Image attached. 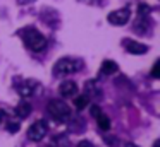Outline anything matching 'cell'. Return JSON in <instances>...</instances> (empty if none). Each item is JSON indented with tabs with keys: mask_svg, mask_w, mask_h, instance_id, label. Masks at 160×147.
I'll return each mask as SVG.
<instances>
[{
	"mask_svg": "<svg viewBox=\"0 0 160 147\" xmlns=\"http://www.w3.org/2000/svg\"><path fill=\"white\" fill-rule=\"evenodd\" d=\"M21 34H22V39H24L26 46H28L31 51L40 53V51H43V50L47 48V44H48L47 38L43 36L40 31L33 29V27H28V29L21 31Z\"/></svg>",
	"mask_w": 160,
	"mask_h": 147,
	"instance_id": "6da1fadb",
	"label": "cell"
},
{
	"mask_svg": "<svg viewBox=\"0 0 160 147\" xmlns=\"http://www.w3.org/2000/svg\"><path fill=\"white\" fill-rule=\"evenodd\" d=\"M83 67L79 60L76 58H60L57 60V63L53 65V75L55 77H62V75H71L74 72H78Z\"/></svg>",
	"mask_w": 160,
	"mask_h": 147,
	"instance_id": "7a4b0ae2",
	"label": "cell"
},
{
	"mask_svg": "<svg viewBox=\"0 0 160 147\" xmlns=\"http://www.w3.org/2000/svg\"><path fill=\"white\" fill-rule=\"evenodd\" d=\"M50 116L57 122H67L71 118V108L67 106L66 101H60V99H52L47 106Z\"/></svg>",
	"mask_w": 160,
	"mask_h": 147,
	"instance_id": "3957f363",
	"label": "cell"
},
{
	"mask_svg": "<svg viewBox=\"0 0 160 147\" xmlns=\"http://www.w3.org/2000/svg\"><path fill=\"white\" fill-rule=\"evenodd\" d=\"M107 19H108V22H110L112 26H124V24H128L129 19H131V10H129L128 7L112 10V12L107 16Z\"/></svg>",
	"mask_w": 160,
	"mask_h": 147,
	"instance_id": "277c9868",
	"label": "cell"
},
{
	"mask_svg": "<svg viewBox=\"0 0 160 147\" xmlns=\"http://www.w3.org/2000/svg\"><path fill=\"white\" fill-rule=\"evenodd\" d=\"M47 135V122L45 120H36L35 123H31V126L28 128V139L29 140H42Z\"/></svg>",
	"mask_w": 160,
	"mask_h": 147,
	"instance_id": "5b68a950",
	"label": "cell"
},
{
	"mask_svg": "<svg viewBox=\"0 0 160 147\" xmlns=\"http://www.w3.org/2000/svg\"><path fill=\"white\" fill-rule=\"evenodd\" d=\"M124 46H126V51L128 53H132V55H143L148 51V46L143 43H138V41H129V39H124Z\"/></svg>",
	"mask_w": 160,
	"mask_h": 147,
	"instance_id": "8992f818",
	"label": "cell"
},
{
	"mask_svg": "<svg viewBox=\"0 0 160 147\" xmlns=\"http://www.w3.org/2000/svg\"><path fill=\"white\" fill-rule=\"evenodd\" d=\"M36 82L35 80H22L21 84H19V87H18V92L22 96V98H29V96H33L35 94V91H36Z\"/></svg>",
	"mask_w": 160,
	"mask_h": 147,
	"instance_id": "52a82bcc",
	"label": "cell"
},
{
	"mask_svg": "<svg viewBox=\"0 0 160 147\" xmlns=\"http://www.w3.org/2000/svg\"><path fill=\"white\" fill-rule=\"evenodd\" d=\"M60 94L64 96V98H74V96L78 94V84L72 80H66L60 84Z\"/></svg>",
	"mask_w": 160,
	"mask_h": 147,
	"instance_id": "ba28073f",
	"label": "cell"
},
{
	"mask_svg": "<svg viewBox=\"0 0 160 147\" xmlns=\"http://www.w3.org/2000/svg\"><path fill=\"white\" fill-rule=\"evenodd\" d=\"M119 72V65L115 63V62L112 60H105L103 63H102V68H100V74L103 75H114Z\"/></svg>",
	"mask_w": 160,
	"mask_h": 147,
	"instance_id": "9c48e42d",
	"label": "cell"
},
{
	"mask_svg": "<svg viewBox=\"0 0 160 147\" xmlns=\"http://www.w3.org/2000/svg\"><path fill=\"white\" fill-rule=\"evenodd\" d=\"M16 115L19 116V118H28L29 115H31V104H29L28 101H21L18 106H16Z\"/></svg>",
	"mask_w": 160,
	"mask_h": 147,
	"instance_id": "30bf717a",
	"label": "cell"
},
{
	"mask_svg": "<svg viewBox=\"0 0 160 147\" xmlns=\"http://www.w3.org/2000/svg\"><path fill=\"white\" fill-rule=\"evenodd\" d=\"M97 123H98V128L103 130V132H107L108 128H110V120H108V116L105 115V113H100V115L97 116Z\"/></svg>",
	"mask_w": 160,
	"mask_h": 147,
	"instance_id": "8fae6325",
	"label": "cell"
},
{
	"mask_svg": "<svg viewBox=\"0 0 160 147\" xmlns=\"http://www.w3.org/2000/svg\"><path fill=\"white\" fill-rule=\"evenodd\" d=\"M88 103H90L88 94H81V96H78V98H74V106H76L78 109H84L88 106Z\"/></svg>",
	"mask_w": 160,
	"mask_h": 147,
	"instance_id": "7c38bea8",
	"label": "cell"
},
{
	"mask_svg": "<svg viewBox=\"0 0 160 147\" xmlns=\"http://www.w3.org/2000/svg\"><path fill=\"white\" fill-rule=\"evenodd\" d=\"M138 12H139V17H145L146 14H150V7H146V3H139Z\"/></svg>",
	"mask_w": 160,
	"mask_h": 147,
	"instance_id": "4fadbf2b",
	"label": "cell"
},
{
	"mask_svg": "<svg viewBox=\"0 0 160 147\" xmlns=\"http://www.w3.org/2000/svg\"><path fill=\"white\" fill-rule=\"evenodd\" d=\"M158 68H160V62L157 60V62H155V65H153V68H152V77H153V79H158V77H160Z\"/></svg>",
	"mask_w": 160,
	"mask_h": 147,
	"instance_id": "5bb4252c",
	"label": "cell"
},
{
	"mask_svg": "<svg viewBox=\"0 0 160 147\" xmlns=\"http://www.w3.org/2000/svg\"><path fill=\"white\" fill-rule=\"evenodd\" d=\"M90 111H91V116H93V118H97V116L102 113V109H100V106L93 104V106H91V109H90Z\"/></svg>",
	"mask_w": 160,
	"mask_h": 147,
	"instance_id": "9a60e30c",
	"label": "cell"
},
{
	"mask_svg": "<svg viewBox=\"0 0 160 147\" xmlns=\"http://www.w3.org/2000/svg\"><path fill=\"white\" fill-rule=\"evenodd\" d=\"M7 130H11L12 133H16V132L19 130V125H18V123H9V125H7Z\"/></svg>",
	"mask_w": 160,
	"mask_h": 147,
	"instance_id": "2e32d148",
	"label": "cell"
},
{
	"mask_svg": "<svg viewBox=\"0 0 160 147\" xmlns=\"http://www.w3.org/2000/svg\"><path fill=\"white\" fill-rule=\"evenodd\" d=\"M76 147H95V145H93V144L90 142V140H81V142L78 144Z\"/></svg>",
	"mask_w": 160,
	"mask_h": 147,
	"instance_id": "e0dca14e",
	"label": "cell"
},
{
	"mask_svg": "<svg viewBox=\"0 0 160 147\" xmlns=\"http://www.w3.org/2000/svg\"><path fill=\"white\" fill-rule=\"evenodd\" d=\"M2 118H4V113L0 111V122H2Z\"/></svg>",
	"mask_w": 160,
	"mask_h": 147,
	"instance_id": "ac0fdd59",
	"label": "cell"
},
{
	"mask_svg": "<svg viewBox=\"0 0 160 147\" xmlns=\"http://www.w3.org/2000/svg\"><path fill=\"white\" fill-rule=\"evenodd\" d=\"M153 147H158V140H157V142H155V144H153Z\"/></svg>",
	"mask_w": 160,
	"mask_h": 147,
	"instance_id": "d6986e66",
	"label": "cell"
},
{
	"mask_svg": "<svg viewBox=\"0 0 160 147\" xmlns=\"http://www.w3.org/2000/svg\"><path fill=\"white\" fill-rule=\"evenodd\" d=\"M83 2H88V3H91V2H93V0H83Z\"/></svg>",
	"mask_w": 160,
	"mask_h": 147,
	"instance_id": "ffe728a7",
	"label": "cell"
},
{
	"mask_svg": "<svg viewBox=\"0 0 160 147\" xmlns=\"http://www.w3.org/2000/svg\"><path fill=\"white\" fill-rule=\"evenodd\" d=\"M128 147H138V145H132V144H131V145H128Z\"/></svg>",
	"mask_w": 160,
	"mask_h": 147,
	"instance_id": "44dd1931",
	"label": "cell"
},
{
	"mask_svg": "<svg viewBox=\"0 0 160 147\" xmlns=\"http://www.w3.org/2000/svg\"><path fill=\"white\" fill-rule=\"evenodd\" d=\"M47 147H53V145H47Z\"/></svg>",
	"mask_w": 160,
	"mask_h": 147,
	"instance_id": "7402d4cb",
	"label": "cell"
}]
</instances>
